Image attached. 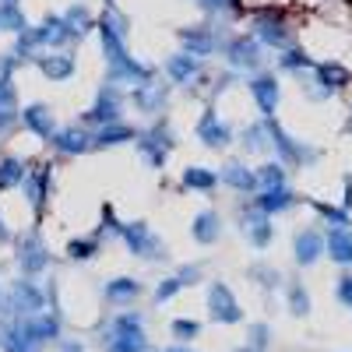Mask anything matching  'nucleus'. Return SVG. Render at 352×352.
I'll return each mask as SVG.
<instances>
[{"mask_svg":"<svg viewBox=\"0 0 352 352\" xmlns=\"http://www.w3.org/2000/svg\"><path fill=\"white\" fill-rule=\"evenodd\" d=\"M99 39H102V56H106V74H109V85H152L155 81V71L148 64L134 60L127 53V43L124 36H116L113 28L99 25Z\"/></svg>","mask_w":352,"mask_h":352,"instance_id":"obj_1","label":"nucleus"},{"mask_svg":"<svg viewBox=\"0 0 352 352\" xmlns=\"http://www.w3.org/2000/svg\"><path fill=\"white\" fill-rule=\"evenodd\" d=\"M102 345H106V352H152L148 335H144V320L138 310L116 314L102 328Z\"/></svg>","mask_w":352,"mask_h":352,"instance_id":"obj_2","label":"nucleus"},{"mask_svg":"<svg viewBox=\"0 0 352 352\" xmlns=\"http://www.w3.org/2000/svg\"><path fill=\"white\" fill-rule=\"evenodd\" d=\"M264 127H268V144L272 152L278 155V162L289 169V166H314L320 159V148H310V144L296 141L278 120H264Z\"/></svg>","mask_w":352,"mask_h":352,"instance_id":"obj_3","label":"nucleus"},{"mask_svg":"<svg viewBox=\"0 0 352 352\" xmlns=\"http://www.w3.org/2000/svg\"><path fill=\"white\" fill-rule=\"evenodd\" d=\"M43 307H46V289H39L36 278H18L4 292V314H0V317L25 320V317L43 314Z\"/></svg>","mask_w":352,"mask_h":352,"instance_id":"obj_4","label":"nucleus"},{"mask_svg":"<svg viewBox=\"0 0 352 352\" xmlns=\"http://www.w3.org/2000/svg\"><path fill=\"white\" fill-rule=\"evenodd\" d=\"M250 36L261 43V46H272V50H289V46H296V39H292V28L282 14L275 11H264V14H254L250 21Z\"/></svg>","mask_w":352,"mask_h":352,"instance_id":"obj_5","label":"nucleus"},{"mask_svg":"<svg viewBox=\"0 0 352 352\" xmlns=\"http://www.w3.org/2000/svg\"><path fill=\"white\" fill-rule=\"evenodd\" d=\"M14 328L25 342H32L36 349L50 345V342H60V331H64V317L56 314V310H43L36 317H25V320H14Z\"/></svg>","mask_w":352,"mask_h":352,"instance_id":"obj_6","label":"nucleus"},{"mask_svg":"<svg viewBox=\"0 0 352 352\" xmlns=\"http://www.w3.org/2000/svg\"><path fill=\"white\" fill-rule=\"evenodd\" d=\"M85 124H92V131L96 127H109V124H124V96H120V88L106 81L99 88L92 109L85 113Z\"/></svg>","mask_w":352,"mask_h":352,"instance_id":"obj_7","label":"nucleus"},{"mask_svg":"<svg viewBox=\"0 0 352 352\" xmlns=\"http://www.w3.org/2000/svg\"><path fill=\"white\" fill-rule=\"evenodd\" d=\"M120 240L127 243V250H131L134 257H144V261H162V257H166V247H162V240H159L155 232L148 229V222H144V219H134V222H127Z\"/></svg>","mask_w":352,"mask_h":352,"instance_id":"obj_8","label":"nucleus"},{"mask_svg":"<svg viewBox=\"0 0 352 352\" xmlns=\"http://www.w3.org/2000/svg\"><path fill=\"white\" fill-rule=\"evenodd\" d=\"M14 254H18V264H21V278H36V275H43L50 268V250H46L39 232H25V236H18Z\"/></svg>","mask_w":352,"mask_h":352,"instance_id":"obj_9","label":"nucleus"},{"mask_svg":"<svg viewBox=\"0 0 352 352\" xmlns=\"http://www.w3.org/2000/svg\"><path fill=\"white\" fill-rule=\"evenodd\" d=\"M222 53H226V60L232 64V71H257V74H261L264 46H261L254 36H232V39H226Z\"/></svg>","mask_w":352,"mask_h":352,"instance_id":"obj_10","label":"nucleus"},{"mask_svg":"<svg viewBox=\"0 0 352 352\" xmlns=\"http://www.w3.org/2000/svg\"><path fill=\"white\" fill-rule=\"evenodd\" d=\"M180 43H184V53L197 56V60H204V56H212L215 50L226 46V39L219 36V28L208 21V25H190V28H180Z\"/></svg>","mask_w":352,"mask_h":352,"instance_id":"obj_11","label":"nucleus"},{"mask_svg":"<svg viewBox=\"0 0 352 352\" xmlns=\"http://www.w3.org/2000/svg\"><path fill=\"white\" fill-rule=\"evenodd\" d=\"M208 314L215 324H240L243 320V307L236 303V296H232V289L226 282L208 285Z\"/></svg>","mask_w":352,"mask_h":352,"instance_id":"obj_12","label":"nucleus"},{"mask_svg":"<svg viewBox=\"0 0 352 352\" xmlns=\"http://www.w3.org/2000/svg\"><path fill=\"white\" fill-rule=\"evenodd\" d=\"M197 138H201L204 148L222 152V148H229V144H232V127L219 116L215 106H208V109L201 113V120H197Z\"/></svg>","mask_w":352,"mask_h":352,"instance_id":"obj_13","label":"nucleus"},{"mask_svg":"<svg viewBox=\"0 0 352 352\" xmlns=\"http://www.w3.org/2000/svg\"><path fill=\"white\" fill-rule=\"evenodd\" d=\"M247 88H250V96H254V106L261 109V116H275L278 109V99H282V88H278V78L272 71H261V74H250L247 78Z\"/></svg>","mask_w":352,"mask_h":352,"instance_id":"obj_14","label":"nucleus"},{"mask_svg":"<svg viewBox=\"0 0 352 352\" xmlns=\"http://www.w3.org/2000/svg\"><path fill=\"white\" fill-rule=\"evenodd\" d=\"M240 229L247 232V243L257 247V250L272 247V240H275V226H272V219H268V215H261L254 204L240 212Z\"/></svg>","mask_w":352,"mask_h":352,"instance_id":"obj_15","label":"nucleus"},{"mask_svg":"<svg viewBox=\"0 0 352 352\" xmlns=\"http://www.w3.org/2000/svg\"><path fill=\"white\" fill-rule=\"evenodd\" d=\"M292 257H296L300 268H314V264L324 257V232L320 229H300L296 240H292Z\"/></svg>","mask_w":352,"mask_h":352,"instance_id":"obj_16","label":"nucleus"},{"mask_svg":"<svg viewBox=\"0 0 352 352\" xmlns=\"http://www.w3.org/2000/svg\"><path fill=\"white\" fill-rule=\"evenodd\" d=\"M21 124H25V131H32L43 141H53V134L60 131L56 120H53L50 102H28V106H21Z\"/></svg>","mask_w":352,"mask_h":352,"instance_id":"obj_17","label":"nucleus"},{"mask_svg":"<svg viewBox=\"0 0 352 352\" xmlns=\"http://www.w3.org/2000/svg\"><path fill=\"white\" fill-rule=\"evenodd\" d=\"M310 78L317 81L320 92H328V96H335V92H342V88H349V85H352L349 67H345V64H338V60H320V64H314Z\"/></svg>","mask_w":352,"mask_h":352,"instance_id":"obj_18","label":"nucleus"},{"mask_svg":"<svg viewBox=\"0 0 352 352\" xmlns=\"http://www.w3.org/2000/svg\"><path fill=\"white\" fill-rule=\"evenodd\" d=\"M25 197H28V204L43 215V208H46V201H50V190H53V169L43 162V166H36V169H28V180H25Z\"/></svg>","mask_w":352,"mask_h":352,"instance_id":"obj_19","label":"nucleus"},{"mask_svg":"<svg viewBox=\"0 0 352 352\" xmlns=\"http://www.w3.org/2000/svg\"><path fill=\"white\" fill-rule=\"evenodd\" d=\"M53 148L60 152V155H85L88 148H92V127H60L53 134Z\"/></svg>","mask_w":352,"mask_h":352,"instance_id":"obj_20","label":"nucleus"},{"mask_svg":"<svg viewBox=\"0 0 352 352\" xmlns=\"http://www.w3.org/2000/svg\"><path fill=\"white\" fill-rule=\"evenodd\" d=\"M296 201H300V197H296V190H292V187H278V190H257V194H254V208H257L261 215L275 219V215H285V212H289Z\"/></svg>","mask_w":352,"mask_h":352,"instance_id":"obj_21","label":"nucleus"},{"mask_svg":"<svg viewBox=\"0 0 352 352\" xmlns=\"http://www.w3.org/2000/svg\"><path fill=\"white\" fill-rule=\"evenodd\" d=\"M219 184H226V187H232V190H240V194H250V197L261 190V187H257V173L247 169V162H240V159H229V162L222 166Z\"/></svg>","mask_w":352,"mask_h":352,"instance_id":"obj_22","label":"nucleus"},{"mask_svg":"<svg viewBox=\"0 0 352 352\" xmlns=\"http://www.w3.org/2000/svg\"><path fill=\"white\" fill-rule=\"evenodd\" d=\"M201 74H204V67H201L197 56H190V53H173L166 60V78L173 85H197Z\"/></svg>","mask_w":352,"mask_h":352,"instance_id":"obj_23","label":"nucleus"},{"mask_svg":"<svg viewBox=\"0 0 352 352\" xmlns=\"http://www.w3.org/2000/svg\"><path fill=\"white\" fill-rule=\"evenodd\" d=\"M324 254L342 264V268H352V229H328L324 232Z\"/></svg>","mask_w":352,"mask_h":352,"instance_id":"obj_24","label":"nucleus"},{"mask_svg":"<svg viewBox=\"0 0 352 352\" xmlns=\"http://www.w3.org/2000/svg\"><path fill=\"white\" fill-rule=\"evenodd\" d=\"M102 296H106V303H113V307H131V303L141 296V282H138V278H127V275L109 278L106 289H102Z\"/></svg>","mask_w":352,"mask_h":352,"instance_id":"obj_25","label":"nucleus"},{"mask_svg":"<svg viewBox=\"0 0 352 352\" xmlns=\"http://www.w3.org/2000/svg\"><path fill=\"white\" fill-rule=\"evenodd\" d=\"M131 102H134L138 113H159V109H166V85L155 78L152 85L134 88V92H131Z\"/></svg>","mask_w":352,"mask_h":352,"instance_id":"obj_26","label":"nucleus"},{"mask_svg":"<svg viewBox=\"0 0 352 352\" xmlns=\"http://www.w3.org/2000/svg\"><path fill=\"white\" fill-rule=\"evenodd\" d=\"M36 64L43 71V78L50 81H67L74 74V53H46V56H36Z\"/></svg>","mask_w":352,"mask_h":352,"instance_id":"obj_27","label":"nucleus"},{"mask_svg":"<svg viewBox=\"0 0 352 352\" xmlns=\"http://www.w3.org/2000/svg\"><path fill=\"white\" fill-rule=\"evenodd\" d=\"M190 232H194V240L197 243H215L219 236H222V215L215 212V208H204V212H197L194 215V222H190Z\"/></svg>","mask_w":352,"mask_h":352,"instance_id":"obj_28","label":"nucleus"},{"mask_svg":"<svg viewBox=\"0 0 352 352\" xmlns=\"http://www.w3.org/2000/svg\"><path fill=\"white\" fill-rule=\"evenodd\" d=\"M60 18H64V32H67V43H81L88 32H92V14H88V8H85V4H74V8H67Z\"/></svg>","mask_w":352,"mask_h":352,"instance_id":"obj_29","label":"nucleus"},{"mask_svg":"<svg viewBox=\"0 0 352 352\" xmlns=\"http://www.w3.org/2000/svg\"><path fill=\"white\" fill-rule=\"evenodd\" d=\"M138 155H141V162L144 166H152V169H162L166 166V159H169V148L162 141H155L148 131H138Z\"/></svg>","mask_w":352,"mask_h":352,"instance_id":"obj_30","label":"nucleus"},{"mask_svg":"<svg viewBox=\"0 0 352 352\" xmlns=\"http://www.w3.org/2000/svg\"><path fill=\"white\" fill-rule=\"evenodd\" d=\"M127 141H138V131L127 124H109L92 131V148H113V144H127Z\"/></svg>","mask_w":352,"mask_h":352,"instance_id":"obj_31","label":"nucleus"},{"mask_svg":"<svg viewBox=\"0 0 352 352\" xmlns=\"http://www.w3.org/2000/svg\"><path fill=\"white\" fill-rule=\"evenodd\" d=\"M25 180H28V166L18 155H0V190L25 187Z\"/></svg>","mask_w":352,"mask_h":352,"instance_id":"obj_32","label":"nucleus"},{"mask_svg":"<svg viewBox=\"0 0 352 352\" xmlns=\"http://www.w3.org/2000/svg\"><path fill=\"white\" fill-rule=\"evenodd\" d=\"M254 173H257V187H261V190H278V187H289V169H285L278 159L261 162Z\"/></svg>","mask_w":352,"mask_h":352,"instance_id":"obj_33","label":"nucleus"},{"mask_svg":"<svg viewBox=\"0 0 352 352\" xmlns=\"http://www.w3.org/2000/svg\"><path fill=\"white\" fill-rule=\"evenodd\" d=\"M184 187L197 190V194H212L219 187V173L215 169H204V166H187L184 169Z\"/></svg>","mask_w":352,"mask_h":352,"instance_id":"obj_34","label":"nucleus"},{"mask_svg":"<svg viewBox=\"0 0 352 352\" xmlns=\"http://www.w3.org/2000/svg\"><path fill=\"white\" fill-rule=\"evenodd\" d=\"M278 71H289V74H310L314 71V60L303 46H289L278 53Z\"/></svg>","mask_w":352,"mask_h":352,"instance_id":"obj_35","label":"nucleus"},{"mask_svg":"<svg viewBox=\"0 0 352 352\" xmlns=\"http://www.w3.org/2000/svg\"><path fill=\"white\" fill-rule=\"evenodd\" d=\"M285 307H289L292 317H307L310 314V292H307V285L300 278L285 282Z\"/></svg>","mask_w":352,"mask_h":352,"instance_id":"obj_36","label":"nucleus"},{"mask_svg":"<svg viewBox=\"0 0 352 352\" xmlns=\"http://www.w3.org/2000/svg\"><path fill=\"white\" fill-rule=\"evenodd\" d=\"M314 212L328 222V229H352V215L349 208H338V204H324V201H310Z\"/></svg>","mask_w":352,"mask_h":352,"instance_id":"obj_37","label":"nucleus"},{"mask_svg":"<svg viewBox=\"0 0 352 352\" xmlns=\"http://www.w3.org/2000/svg\"><path fill=\"white\" fill-rule=\"evenodd\" d=\"M0 349H4V352H39L32 342H25L18 335L14 320H4V324H0Z\"/></svg>","mask_w":352,"mask_h":352,"instance_id":"obj_38","label":"nucleus"},{"mask_svg":"<svg viewBox=\"0 0 352 352\" xmlns=\"http://www.w3.org/2000/svg\"><path fill=\"white\" fill-rule=\"evenodd\" d=\"M25 28H28V18L21 14L18 4H0V32H14V36H21Z\"/></svg>","mask_w":352,"mask_h":352,"instance_id":"obj_39","label":"nucleus"},{"mask_svg":"<svg viewBox=\"0 0 352 352\" xmlns=\"http://www.w3.org/2000/svg\"><path fill=\"white\" fill-rule=\"evenodd\" d=\"M99 232H96V236H81V240H71L67 243V257L71 261H88V257H96L99 254Z\"/></svg>","mask_w":352,"mask_h":352,"instance_id":"obj_40","label":"nucleus"},{"mask_svg":"<svg viewBox=\"0 0 352 352\" xmlns=\"http://www.w3.org/2000/svg\"><path fill=\"white\" fill-rule=\"evenodd\" d=\"M250 278L264 289V292H275L282 285V275L272 268V264H250Z\"/></svg>","mask_w":352,"mask_h":352,"instance_id":"obj_41","label":"nucleus"},{"mask_svg":"<svg viewBox=\"0 0 352 352\" xmlns=\"http://www.w3.org/2000/svg\"><path fill=\"white\" fill-rule=\"evenodd\" d=\"M240 141H243V148H247V152L272 148V144H268V127H264V120H261V124H254V127H247V131L240 134Z\"/></svg>","mask_w":352,"mask_h":352,"instance_id":"obj_42","label":"nucleus"},{"mask_svg":"<svg viewBox=\"0 0 352 352\" xmlns=\"http://www.w3.org/2000/svg\"><path fill=\"white\" fill-rule=\"evenodd\" d=\"M169 331H173L176 342H194V338L201 335V324H197L194 317H176L173 324H169Z\"/></svg>","mask_w":352,"mask_h":352,"instance_id":"obj_43","label":"nucleus"},{"mask_svg":"<svg viewBox=\"0 0 352 352\" xmlns=\"http://www.w3.org/2000/svg\"><path fill=\"white\" fill-rule=\"evenodd\" d=\"M247 345H250L254 352H264V349L272 345V328L264 324V320H261V324H250V328H247Z\"/></svg>","mask_w":352,"mask_h":352,"instance_id":"obj_44","label":"nucleus"},{"mask_svg":"<svg viewBox=\"0 0 352 352\" xmlns=\"http://www.w3.org/2000/svg\"><path fill=\"white\" fill-rule=\"evenodd\" d=\"M99 25L113 28V32H116V36H124V39H127V28H131V25H127V18H124V11H116L113 4H109V11L99 18Z\"/></svg>","mask_w":352,"mask_h":352,"instance_id":"obj_45","label":"nucleus"},{"mask_svg":"<svg viewBox=\"0 0 352 352\" xmlns=\"http://www.w3.org/2000/svg\"><path fill=\"white\" fill-rule=\"evenodd\" d=\"M201 8H204V11H212V14L236 18V11H240V0H201Z\"/></svg>","mask_w":352,"mask_h":352,"instance_id":"obj_46","label":"nucleus"},{"mask_svg":"<svg viewBox=\"0 0 352 352\" xmlns=\"http://www.w3.org/2000/svg\"><path fill=\"white\" fill-rule=\"evenodd\" d=\"M180 289H184V285L176 282V275H166V278L155 285V296H152V300H155V303H169V300L176 296V292H180Z\"/></svg>","mask_w":352,"mask_h":352,"instance_id":"obj_47","label":"nucleus"},{"mask_svg":"<svg viewBox=\"0 0 352 352\" xmlns=\"http://www.w3.org/2000/svg\"><path fill=\"white\" fill-rule=\"evenodd\" d=\"M102 232H109V236H124V222L113 215L109 204L102 208V219H99V236H102Z\"/></svg>","mask_w":352,"mask_h":352,"instance_id":"obj_48","label":"nucleus"},{"mask_svg":"<svg viewBox=\"0 0 352 352\" xmlns=\"http://www.w3.org/2000/svg\"><path fill=\"white\" fill-rule=\"evenodd\" d=\"M335 300H338L345 310H352V272H345V275L338 278V285H335Z\"/></svg>","mask_w":352,"mask_h":352,"instance_id":"obj_49","label":"nucleus"},{"mask_svg":"<svg viewBox=\"0 0 352 352\" xmlns=\"http://www.w3.org/2000/svg\"><path fill=\"white\" fill-rule=\"evenodd\" d=\"M173 275H176V282H180L184 289L187 285H197L201 282V264H184V268H176Z\"/></svg>","mask_w":352,"mask_h":352,"instance_id":"obj_50","label":"nucleus"},{"mask_svg":"<svg viewBox=\"0 0 352 352\" xmlns=\"http://www.w3.org/2000/svg\"><path fill=\"white\" fill-rule=\"evenodd\" d=\"M60 352H85V345L74 342V338H67V342H60Z\"/></svg>","mask_w":352,"mask_h":352,"instance_id":"obj_51","label":"nucleus"},{"mask_svg":"<svg viewBox=\"0 0 352 352\" xmlns=\"http://www.w3.org/2000/svg\"><path fill=\"white\" fill-rule=\"evenodd\" d=\"M345 208L352 212V173L345 176Z\"/></svg>","mask_w":352,"mask_h":352,"instance_id":"obj_52","label":"nucleus"},{"mask_svg":"<svg viewBox=\"0 0 352 352\" xmlns=\"http://www.w3.org/2000/svg\"><path fill=\"white\" fill-rule=\"evenodd\" d=\"M4 243H11V229H8L4 219H0V247H4Z\"/></svg>","mask_w":352,"mask_h":352,"instance_id":"obj_53","label":"nucleus"},{"mask_svg":"<svg viewBox=\"0 0 352 352\" xmlns=\"http://www.w3.org/2000/svg\"><path fill=\"white\" fill-rule=\"evenodd\" d=\"M162 352H194L190 345H173V349H162Z\"/></svg>","mask_w":352,"mask_h":352,"instance_id":"obj_54","label":"nucleus"},{"mask_svg":"<svg viewBox=\"0 0 352 352\" xmlns=\"http://www.w3.org/2000/svg\"><path fill=\"white\" fill-rule=\"evenodd\" d=\"M0 314H4V289H0Z\"/></svg>","mask_w":352,"mask_h":352,"instance_id":"obj_55","label":"nucleus"},{"mask_svg":"<svg viewBox=\"0 0 352 352\" xmlns=\"http://www.w3.org/2000/svg\"><path fill=\"white\" fill-rule=\"evenodd\" d=\"M236 352H254V349H250V345H243V349H236Z\"/></svg>","mask_w":352,"mask_h":352,"instance_id":"obj_56","label":"nucleus"},{"mask_svg":"<svg viewBox=\"0 0 352 352\" xmlns=\"http://www.w3.org/2000/svg\"><path fill=\"white\" fill-rule=\"evenodd\" d=\"M0 4H18V0H0Z\"/></svg>","mask_w":352,"mask_h":352,"instance_id":"obj_57","label":"nucleus"}]
</instances>
